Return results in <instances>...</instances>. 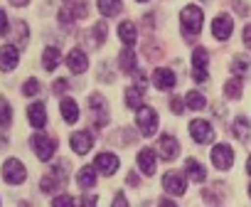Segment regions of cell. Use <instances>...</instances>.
<instances>
[{"instance_id":"7c38bea8","label":"cell","mask_w":251,"mask_h":207,"mask_svg":"<svg viewBox=\"0 0 251 207\" xmlns=\"http://www.w3.org/2000/svg\"><path fill=\"white\" fill-rule=\"evenodd\" d=\"M231 30H234V23H231V18L229 15H217L214 18V23H212V35L217 37V40H229V35H231Z\"/></svg>"},{"instance_id":"cb8c5ba5","label":"cell","mask_w":251,"mask_h":207,"mask_svg":"<svg viewBox=\"0 0 251 207\" xmlns=\"http://www.w3.org/2000/svg\"><path fill=\"white\" fill-rule=\"evenodd\" d=\"M234 136H236L239 141L249 143V141H251V121L244 119V116H239V119L234 121Z\"/></svg>"},{"instance_id":"52a82bcc","label":"cell","mask_w":251,"mask_h":207,"mask_svg":"<svg viewBox=\"0 0 251 207\" xmlns=\"http://www.w3.org/2000/svg\"><path fill=\"white\" fill-rule=\"evenodd\" d=\"M207 64H209V54H207V50L204 47H197L195 52H192V67H195V81H207Z\"/></svg>"},{"instance_id":"3957f363","label":"cell","mask_w":251,"mask_h":207,"mask_svg":"<svg viewBox=\"0 0 251 207\" xmlns=\"http://www.w3.org/2000/svg\"><path fill=\"white\" fill-rule=\"evenodd\" d=\"M3 180L8 185H23L27 180V168L18 160V158H8L3 163Z\"/></svg>"},{"instance_id":"6da1fadb","label":"cell","mask_w":251,"mask_h":207,"mask_svg":"<svg viewBox=\"0 0 251 207\" xmlns=\"http://www.w3.org/2000/svg\"><path fill=\"white\" fill-rule=\"evenodd\" d=\"M180 20H182V32H185V37H187V40H195V37L200 35V30H202L204 13H202L197 5H187V8L182 10Z\"/></svg>"},{"instance_id":"8d00e7d4","label":"cell","mask_w":251,"mask_h":207,"mask_svg":"<svg viewBox=\"0 0 251 207\" xmlns=\"http://www.w3.org/2000/svg\"><path fill=\"white\" fill-rule=\"evenodd\" d=\"M8 3H10V5H15V8H23V5H27V3H30V0H8Z\"/></svg>"},{"instance_id":"4dcf8cb0","label":"cell","mask_w":251,"mask_h":207,"mask_svg":"<svg viewBox=\"0 0 251 207\" xmlns=\"http://www.w3.org/2000/svg\"><path fill=\"white\" fill-rule=\"evenodd\" d=\"M10 121H13V109H10L8 99L0 96V126H10Z\"/></svg>"},{"instance_id":"603a6c76","label":"cell","mask_w":251,"mask_h":207,"mask_svg":"<svg viewBox=\"0 0 251 207\" xmlns=\"http://www.w3.org/2000/svg\"><path fill=\"white\" fill-rule=\"evenodd\" d=\"M126 106L136 109V111L143 106V89L141 86H128L126 89Z\"/></svg>"},{"instance_id":"1f68e13d","label":"cell","mask_w":251,"mask_h":207,"mask_svg":"<svg viewBox=\"0 0 251 207\" xmlns=\"http://www.w3.org/2000/svg\"><path fill=\"white\" fill-rule=\"evenodd\" d=\"M23 94H25V96H37V94H40V81H37L35 77H30V79L23 84Z\"/></svg>"},{"instance_id":"f1b7e54d","label":"cell","mask_w":251,"mask_h":207,"mask_svg":"<svg viewBox=\"0 0 251 207\" xmlns=\"http://www.w3.org/2000/svg\"><path fill=\"white\" fill-rule=\"evenodd\" d=\"M204 104H207V99H204L200 91H190V94H185V106H187V109L200 111V109H204Z\"/></svg>"},{"instance_id":"836d02e7","label":"cell","mask_w":251,"mask_h":207,"mask_svg":"<svg viewBox=\"0 0 251 207\" xmlns=\"http://www.w3.org/2000/svg\"><path fill=\"white\" fill-rule=\"evenodd\" d=\"M241 40H244V45H246V47H251V25H246V27H244Z\"/></svg>"},{"instance_id":"d4e9b609","label":"cell","mask_w":251,"mask_h":207,"mask_svg":"<svg viewBox=\"0 0 251 207\" xmlns=\"http://www.w3.org/2000/svg\"><path fill=\"white\" fill-rule=\"evenodd\" d=\"M185 173L195 180V182H204V178H207V173H204V168L195 160V158H187L185 160Z\"/></svg>"},{"instance_id":"7a4b0ae2","label":"cell","mask_w":251,"mask_h":207,"mask_svg":"<svg viewBox=\"0 0 251 207\" xmlns=\"http://www.w3.org/2000/svg\"><path fill=\"white\" fill-rule=\"evenodd\" d=\"M30 146H32V151H35V155L40 158V160H52L54 158V151H57V141L54 138H50V136H45V133H35L32 138H30Z\"/></svg>"},{"instance_id":"e575fe53","label":"cell","mask_w":251,"mask_h":207,"mask_svg":"<svg viewBox=\"0 0 251 207\" xmlns=\"http://www.w3.org/2000/svg\"><path fill=\"white\" fill-rule=\"evenodd\" d=\"M69 202H74L69 195H62V197H54V200H52V205H69Z\"/></svg>"},{"instance_id":"f546056e","label":"cell","mask_w":251,"mask_h":207,"mask_svg":"<svg viewBox=\"0 0 251 207\" xmlns=\"http://www.w3.org/2000/svg\"><path fill=\"white\" fill-rule=\"evenodd\" d=\"M224 96H229V99H239L241 96V79L239 77H234V79H229L224 84Z\"/></svg>"},{"instance_id":"8fae6325","label":"cell","mask_w":251,"mask_h":207,"mask_svg":"<svg viewBox=\"0 0 251 207\" xmlns=\"http://www.w3.org/2000/svg\"><path fill=\"white\" fill-rule=\"evenodd\" d=\"M89 104H91V114H94V124H96L99 129H101V126H106V121H108V114H106V101L101 99V94H91Z\"/></svg>"},{"instance_id":"277c9868","label":"cell","mask_w":251,"mask_h":207,"mask_svg":"<svg viewBox=\"0 0 251 207\" xmlns=\"http://www.w3.org/2000/svg\"><path fill=\"white\" fill-rule=\"evenodd\" d=\"M136 124H138V129H141V133L146 138L155 136V131H158V114H155V109L141 106L138 109V116H136Z\"/></svg>"},{"instance_id":"ba28073f","label":"cell","mask_w":251,"mask_h":207,"mask_svg":"<svg viewBox=\"0 0 251 207\" xmlns=\"http://www.w3.org/2000/svg\"><path fill=\"white\" fill-rule=\"evenodd\" d=\"M20 62V50L15 45H3L0 47V72H13Z\"/></svg>"},{"instance_id":"30bf717a","label":"cell","mask_w":251,"mask_h":207,"mask_svg":"<svg viewBox=\"0 0 251 207\" xmlns=\"http://www.w3.org/2000/svg\"><path fill=\"white\" fill-rule=\"evenodd\" d=\"M158 153L163 160H175L180 155V143L173 138V136H160L158 141Z\"/></svg>"},{"instance_id":"2e32d148","label":"cell","mask_w":251,"mask_h":207,"mask_svg":"<svg viewBox=\"0 0 251 207\" xmlns=\"http://www.w3.org/2000/svg\"><path fill=\"white\" fill-rule=\"evenodd\" d=\"M163 187H165V192H170V195H182L185 187H187V182H185V178H182L180 173H168V175L163 178Z\"/></svg>"},{"instance_id":"484cf974","label":"cell","mask_w":251,"mask_h":207,"mask_svg":"<svg viewBox=\"0 0 251 207\" xmlns=\"http://www.w3.org/2000/svg\"><path fill=\"white\" fill-rule=\"evenodd\" d=\"M96 5H99V13L103 15V18H113V15H118L121 13V0H96Z\"/></svg>"},{"instance_id":"7402d4cb","label":"cell","mask_w":251,"mask_h":207,"mask_svg":"<svg viewBox=\"0 0 251 207\" xmlns=\"http://www.w3.org/2000/svg\"><path fill=\"white\" fill-rule=\"evenodd\" d=\"M76 182H79V187H81V190H89V187H94V185H96V168H89V165H84V168L76 173Z\"/></svg>"},{"instance_id":"9a60e30c","label":"cell","mask_w":251,"mask_h":207,"mask_svg":"<svg viewBox=\"0 0 251 207\" xmlns=\"http://www.w3.org/2000/svg\"><path fill=\"white\" fill-rule=\"evenodd\" d=\"M67 67H69L74 74H81V72H86V67H89V59H86V54H84L79 47H74V50L67 54Z\"/></svg>"},{"instance_id":"5bb4252c","label":"cell","mask_w":251,"mask_h":207,"mask_svg":"<svg viewBox=\"0 0 251 207\" xmlns=\"http://www.w3.org/2000/svg\"><path fill=\"white\" fill-rule=\"evenodd\" d=\"M94 168H96L101 175H113V173L118 170V158H116L113 153H99Z\"/></svg>"},{"instance_id":"d590c367","label":"cell","mask_w":251,"mask_h":207,"mask_svg":"<svg viewBox=\"0 0 251 207\" xmlns=\"http://www.w3.org/2000/svg\"><path fill=\"white\" fill-rule=\"evenodd\" d=\"M182 104H185L182 99H173V111L175 114H182Z\"/></svg>"},{"instance_id":"4fadbf2b","label":"cell","mask_w":251,"mask_h":207,"mask_svg":"<svg viewBox=\"0 0 251 207\" xmlns=\"http://www.w3.org/2000/svg\"><path fill=\"white\" fill-rule=\"evenodd\" d=\"M69 143H72V151H74V153L84 155V153L91 151V146H94V136L86 133V131H76V133H72Z\"/></svg>"},{"instance_id":"d6a6232c","label":"cell","mask_w":251,"mask_h":207,"mask_svg":"<svg viewBox=\"0 0 251 207\" xmlns=\"http://www.w3.org/2000/svg\"><path fill=\"white\" fill-rule=\"evenodd\" d=\"M10 32V20H8V13L0 10V37H5Z\"/></svg>"},{"instance_id":"83f0119b","label":"cell","mask_w":251,"mask_h":207,"mask_svg":"<svg viewBox=\"0 0 251 207\" xmlns=\"http://www.w3.org/2000/svg\"><path fill=\"white\" fill-rule=\"evenodd\" d=\"M231 72L236 74V77H249L251 74V59L249 57H234V62H231Z\"/></svg>"},{"instance_id":"8992f818","label":"cell","mask_w":251,"mask_h":207,"mask_svg":"<svg viewBox=\"0 0 251 207\" xmlns=\"http://www.w3.org/2000/svg\"><path fill=\"white\" fill-rule=\"evenodd\" d=\"M212 163H214V168H219V170H229L231 163H234V151H231V146H226V143L214 146V148H212Z\"/></svg>"},{"instance_id":"5b68a950","label":"cell","mask_w":251,"mask_h":207,"mask_svg":"<svg viewBox=\"0 0 251 207\" xmlns=\"http://www.w3.org/2000/svg\"><path fill=\"white\" fill-rule=\"evenodd\" d=\"M190 136L197 141V143H212L214 141V129H212V124L209 121H202V119H195L192 124H190Z\"/></svg>"},{"instance_id":"ffe728a7","label":"cell","mask_w":251,"mask_h":207,"mask_svg":"<svg viewBox=\"0 0 251 207\" xmlns=\"http://www.w3.org/2000/svg\"><path fill=\"white\" fill-rule=\"evenodd\" d=\"M118 37H121V42L126 45V47H133L136 45V25L133 23H121L118 25Z\"/></svg>"},{"instance_id":"74e56055","label":"cell","mask_w":251,"mask_h":207,"mask_svg":"<svg viewBox=\"0 0 251 207\" xmlns=\"http://www.w3.org/2000/svg\"><path fill=\"white\" fill-rule=\"evenodd\" d=\"M18 30H25V23H18ZM20 42H27V35L20 32Z\"/></svg>"},{"instance_id":"ab89813d","label":"cell","mask_w":251,"mask_h":207,"mask_svg":"<svg viewBox=\"0 0 251 207\" xmlns=\"http://www.w3.org/2000/svg\"><path fill=\"white\" fill-rule=\"evenodd\" d=\"M246 173L251 175V155H249V163H246Z\"/></svg>"},{"instance_id":"60d3db41","label":"cell","mask_w":251,"mask_h":207,"mask_svg":"<svg viewBox=\"0 0 251 207\" xmlns=\"http://www.w3.org/2000/svg\"><path fill=\"white\" fill-rule=\"evenodd\" d=\"M136 3H148V0H136Z\"/></svg>"},{"instance_id":"ac0fdd59","label":"cell","mask_w":251,"mask_h":207,"mask_svg":"<svg viewBox=\"0 0 251 207\" xmlns=\"http://www.w3.org/2000/svg\"><path fill=\"white\" fill-rule=\"evenodd\" d=\"M59 109H62V119H64L67 124H76V121H79V106H76L74 99H69V96L62 99Z\"/></svg>"},{"instance_id":"44dd1931","label":"cell","mask_w":251,"mask_h":207,"mask_svg":"<svg viewBox=\"0 0 251 207\" xmlns=\"http://www.w3.org/2000/svg\"><path fill=\"white\" fill-rule=\"evenodd\" d=\"M59 62H62V54H59L57 47H47V50L42 52V67H45L47 72H54V69L59 67Z\"/></svg>"},{"instance_id":"b9f144b4","label":"cell","mask_w":251,"mask_h":207,"mask_svg":"<svg viewBox=\"0 0 251 207\" xmlns=\"http://www.w3.org/2000/svg\"><path fill=\"white\" fill-rule=\"evenodd\" d=\"M249 195H251V185H249Z\"/></svg>"},{"instance_id":"4316f807","label":"cell","mask_w":251,"mask_h":207,"mask_svg":"<svg viewBox=\"0 0 251 207\" xmlns=\"http://www.w3.org/2000/svg\"><path fill=\"white\" fill-rule=\"evenodd\" d=\"M118 64H121V69L126 72V74H133L138 67H136V54L131 52V47H126L123 52H121V57H118Z\"/></svg>"},{"instance_id":"f35d334b","label":"cell","mask_w":251,"mask_h":207,"mask_svg":"<svg viewBox=\"0 0 251 207\" xmlns=\"http://www.w3.org/2000/svg\"><path fill=\"white\" fill-rule=\"evenodd\" d=\"M113 205H126V197H123V195H116V200H113Z\"/></svg>"},{"instance_id":"e0dca14e","label":"cell","mask_w":251,"mask_h":207,"mask_svg":"<svg viewBox=\"0 0 251 207\" xmlns=\"http://www.w3.org/2000/svg\"><path fill=\"white\" fill-rule=\"evenodd\" d=\"M175 74H173V69H165V67H160V69H155V74H153V84L158 86V89H173L175 86Z\"/></svg>"},{"instance_id":"d6986e66","label":"cell","mask_w":251,"mask_h":207,"mask_svg":"<svg viewBox=\"0 0 251 207\" xmlns=\"http://www.w3.org/2000/svg\"><path fill=\"white\" fill-rule=\"evenodd\" d=\"M138 168H141L143 175H153L155 173V153L151 148H143L138 153Z\"/></svg>"},{"instance_id":"9c48e42d","label":"cell","mask_w":251,"mask_h":207,"mask_svg":"<svg viewBox=\"0 0 251 207\" xmlns=\"http://www.w3.org/2000/svg\"><path fill=\"white\" fill-rule=\"evenodd\" d=\"M27 121L37 131L47 126V109H45L42 101H35V104H30V106H27Z\"/></svg>"}]
</instances>
